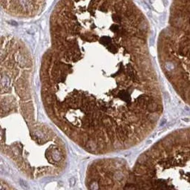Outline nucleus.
<instances>
[{
    "label": "nucleus",
    "mask_w": 190,
    "mask_h": 190,
    "mask_svg": "<svg viewBox=\"0 0 190 190\" xmlns=\"http://www.w3.org/2000/svg\"><path fill=\"white\" fill-rule=\"evenodd\" d=\"M8 13L20 18L33 17L43 10L45 0H1Z\"/></svg>",
    "instance_id": "39448f33"
},
{
    "label": "nucleus",
    "mask_w": 190,
    "mask_h": 190,
    "mask_svg": "<svg viewBox=\"0 0 190 190\" xmlns=\"http://www.w3.org/2000/svg\"><path fill=\"white\" fill-rule=\"evenodd\" d=\"M157 52L166 78L190 105V0H172L168 25L158 38Z\"/></svg>",
    "instance_id": "7ed1b4c3"
},
{
    "label": "nucleus",
    "mask_w": 190,
    "mask_h": 190,
    "mask_svg": "<svg viewBox=\"0 0 190 190\" xmlns=\"http://www.w3.org/2000/svg\"><path fill=\"white\" fill-rule=\"evenodd\" d=\"M125 188L190 189V126L166 135L139 157Z\"/></svg>",
    "instance_id": "f03ea898"
},
{
    "label": "nucleus",
    "mask_w": 190,
    "mask_h": 190,
    "mask_svg": "<svg viewBox=\"0 0 190 190\" xmlns=\"http://www.w3.org/2000/svg\"><path fill=\"white\" fill-rule=\"evenodd\" d=\"M130 172L125 162L121 160H100L89 168L86 185L90 189L125 188Z\"/></svg>",
    "instance_id": "20e7f679"
},
{
    "label": "nucleus",
    "mask_w": 190,
    "mask_h": 190,
    "mask_svg": "<svg viewBox=\"0 0 190 190\" xmlns=\"http://www.w3.org/2000/svg\"><path fill=\"white\" fill-rule=\"evenodd\" d=\"M42 58L41 97L56 126L87 152L132 148L163 112L148 20L132 0H60Z\"/></svg>",
    "instance_id": "f257e3e1"
}]
</instances>
